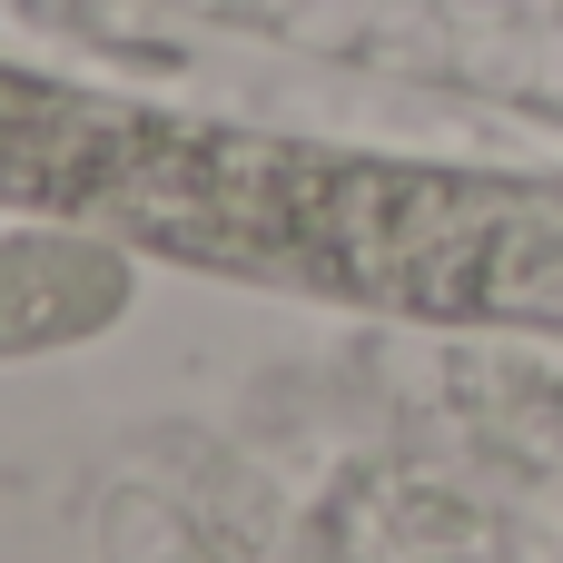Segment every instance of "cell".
<instances>
[{"mask_svg": "<svg viewBox=\"0 0 563 563\" xmlns=\"http://www.w3.org/2000/svg\"><path fill=\"white\" fill-rule=\"evenodd\" d=\"M0 198L247 287L445 327H563V178L366 158L0 69Z\"/></svg>", "mask_w": 563, "mask_h": 563, "instance_id": "1", "label": "cell"}, {"mask_svg": "<svg viewBox=\"0 0 563 563\" xmlns=\"http://www.w3.org/2000/svg\"><path fill=\"white\" fill-rule=\"evenodd\" d=\"M109 307H119V257L109 247H69V238H10L0 247V346L99 327Z\"/></svg>", "mask_w": 563, "mask_h": 563, "instance_id": "2", "label": "cell"}]
</instances>
